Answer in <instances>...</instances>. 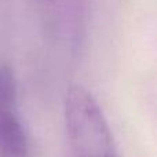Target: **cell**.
I'll return each instance as SVG.
<instances>
[{
    "label": "cell",
    "instance_id": "6da1fadb",
    "mask_svg": "<svg viewBox=\"0 0 157 157\" xmlns=\"http://www.w3.org/2000/svg\"><path fill=\"white\" fill-rule=\"evenodd\" d=\"M63 116L72 157H119L102 109L84 87L68 88Z\"/></svg>",
    "mask_w": 157,
    "mask_h": 157
},
{
    "label": "cell",
    "instance_id": "7a4b0ae2",
    "mask_svg": "<svg viewBox=\"0 0 157 157\" xmlns=\"http://www.w3.org/2000/svg\"><path fill=\"white\" fill-rule=\"evenodd\" d=\"M29 145L18 110L14 73L0 66V157H28Z\"/></svg>",
    "mask_w": 157,
    "mask_h": 157
},
{
    "label": "cell",
    "instance_id": "3957f363",
    "mask_svg": "<svg viewBox=\"0 0 157 157\" xmlns=\"http://www.w3.org/2000/svg\"><path fill=\"white\" fill-rule=\"evenodd\" d=\"M50 7H52V10L55 13L61 11L62 14H68L72 17L78 15V11L81 7V0H44Z\"/></svg>",
    "mask_w": 157,
    "mask_h": 157
}]
</instances>
